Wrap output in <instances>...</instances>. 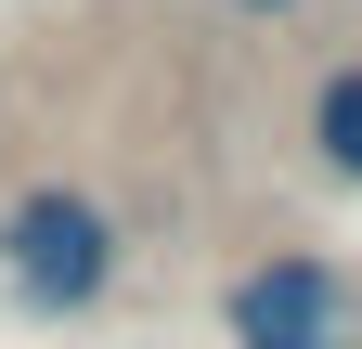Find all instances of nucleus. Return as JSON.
Returning <instances> with one entry per match:
<instances>
[{
	"instance_id": "obj_3",
	"label": "nucleus",
	"mask_w": 362,
	"mask_h": 349,
	"mask_svg": "<svg viewBox=\"0 0 362 349\" xmlns=\"http://www.w3.org/2000/svg\"><path fill=\"white\" fill-rule=\"evenodd\" d=\"M298 155L324 168V182H349V194H362V52L310 65V91H298Z\"/></svg>"
},
{
	"instance_id": "obj_1",
	"label": "nucleus",
	"mask_w": 362,
	"mask_h": 349,
	"mask_svg": "<svg viewBox=\"0 0 362 349\" xmlns=\"http://www.w3.org/2000/svg\"><path fill=\"white\" fill-rule=\"evenodd\" d=\"M129 285V220L90 182H13L0 207V297L26 324H90Z\"/></svg>"
},
{
	"instance_id": "obj_4",
	"label": "nucleus",
	"mask_w": 362,
	"mask_h": 349,
	"mask_svg": "<svg viewBox=\"0 0 362 349\" xmlns=\"http://www.w3.org/2000/svg\"><path fill=\"white\" fill-rule=\"evenodd\" d=\"M233 26H310V0H220Z\"/></svg>"
},
{
	"instance_id": "obj_2",
	"label": "nucleus",
	"mask_w": 362,
	"mask_h": 349,
	"mask_svg": "<svg viewBox=\"0 0 362 349\" xmlns=\"http://www.w3.org/2000/svg\"><path fill=\"white\" fill-rule=\"evenodd\" d=\"M220 349H362V285L324 246H259L220 285Z\"/></svg>"
}]
</instances>
